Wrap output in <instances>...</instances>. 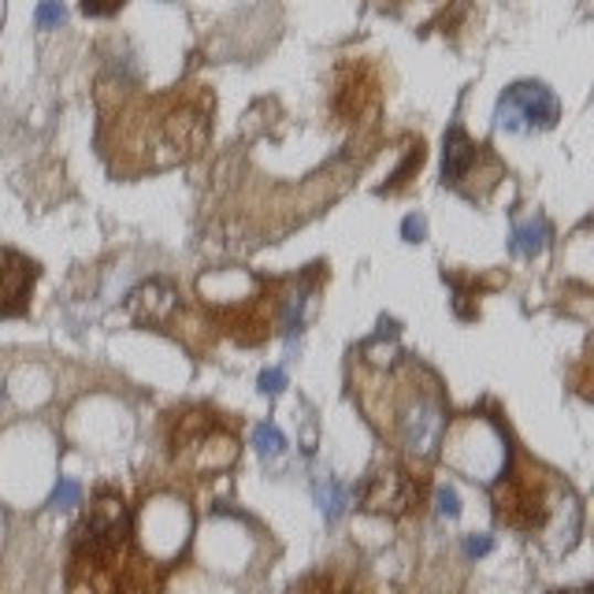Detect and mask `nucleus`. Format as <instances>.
Masks as SVG:
<instances>
[{
	"instance_id": "obj_1",
	"label": "nucleus",
	"mask_w": 594,
	"mask_h": 594,
	"mask_svg": "<svg viewBox=\"0 0 594 594\" xmlns=\"http://www.w3.org/2000/svg\"><path fill=\"white\" fill-rule=\"evenodd\" d=\"M561 116L558 97L542 82H517L498 100V127L528 135V130H550Z\"/></svg>"
},
{
	"instance_id": "obj_2",
	"label": "nucleus",
	"mask_w": 594,
	"mask_h": 594,
	"mask_svg": "<svg viewBox=\"0 0 594 594\" xmlns=\"http://www.w3.org/2000/svg\"><path fill=\"white\" fill-rule=\"evenodd\" d=\"M443 424H446V413L435 391L409 397V405L402 409V443L409 454L435 457L438 443H443Z\"/></svg>"
},
{
	"instance_id": "obj_3",
	"label": "nucleus",
	"mask_w": 594,
	"mask_h": 594,
	"mask_svg": "<svg viewBox=\"0 0 594 594\" xmlns=\"http://www.w3.org/2000/svg\"><path fill=\"white\" fill-rule=\"evenodd\" d=\"M127 506L116 498V495H100L94 506H89V517L82 524V535L78 542L89 550V554H112L119 547L123 535H127Z\"/></svg>"
},
{
	"instance_id": "obj_4",
	"label": "nucleus",
	"mask_w": 594,
	"mask_h": 594,
	"mask_svg": "<svg viewBox=\"0 0 594 594\" xmlns=\"http://www.w3.org/2000/svg\"><path fill=\"white\" fill-rule=\"evenodd\" d=\"M416 498L413 479L397 468H383V473L372 476V484L364 487V509L368 513H386V517H402Z\"/></svg>"
},
{
	"instance_id": "obj_5",
	"label": "nucleus",
	"mask_w": 594,
	"mask_h": 594,
	"mask_svg": "<svg viewBox=\"0 0 594 594\" xmlns=\"http://www.w3.org/2000/svg\"><path fill=\"white\" fill-rule=\"evenodd\" d=\"M176 305H179L176 286H171L168 279H149V283H141V286H135V290H130V297H127V316H130L135 323L157 327V323H168V320H171Z\"/></svg>"
},
{
	"instance_id": "obj_6",
	"label": "nucleus",
	"mask_w": 594,
	"mask_h": 594,
	"mask_svg": "<svg viewBox=\"0 0 594 594\" xmlns=\"http://www.w3.org/2000/svg\"><path fill=\"white\" fill-rule=\"evenodd\" d=\"M34 275V264L19 253H0V316H19L26 309Z\"/></svg>"
},
{
	"instance_id": "obj_7",
	"label": "nucleus",
	"mask_w": 594,
	"mask_h": 594,
	"mask_svg": "<svg viewBox=\"0 0 594 594\" xmlns=\"http://www.w3.org/2000/svg\"><path fill=\"white\" fill-rule=\"evenodd\" d=\"M473 163H476V146L468 141V135L460 127H449L443 141V179L449 187H457V182L468 176Z\"/></svg>"
},
{
	"instance_id": "obj_8",
	"label": "nucleus",
	"mask_w": 594,
	"mask_h": 594,
	"mask_svg": "<svg viewBox=\"0 0 594 594\" xmlns=\"http://www.w3.org/2000/svg\"><path fill=\"white\" fill-rule=\"evenodd\" d=\"M550 238H554V231H550L547 220H531V223H520V227L513 231V253L517 257H539L542 250L550 245Z\"/></svg>"
},
{
	"instance_id": "obj_9",
	"label": "nucleus",
	"mask_w": 594,
	"mask_h": 594,
	"mask_svg": "<svg viewBox=\"0 0 594 594\" xmlns=\"http://www.w3.org/2000/svg\"><path fill=\"white\" fill-rule=\"evenodd\" d=\"M316 506H320L327 524H338L346 506H350V490L338 484V479H320V484H316Z\"/></svg>"
},
{
	"instance_id": "obj_10",
	"label": "nucleus",
	"mask_w": 594,
	"mask_h": 594,
	"mask_svg": "<svg viewBox=\"0 0 594 594\" xmlns=\"http://www.w3.org/2000/svg\"><path fill=\"white\" fill-rule=\"evenodd\" d=\"M253 446H257L261 457H279L286 449V438L275 424H257V432H253Z\"/></svg>"
},
{
	"instance_id": "obj_11",
	"label": "nucleus",
	"mask_w": 594,
	"mask_h": 594,
	"mask_svg": "<svg viewBox=\"0 0 594 594\" xmlns=\"http://www.w3.org/2000/svg\"><path fill=\"white\" fill-rule=\"evenodd\" d=\"M305 305H309V294H294L290 297V305H286V316H283V335L286 338H294V335H301V327H305Z\"/></svg>"
},
{
	"instance_id": "obj_12",
	"label": "nucleus",
	"mask_w": 594,
	"mask_h": 594,
	"mask_svg": "<svg viewBox=\"0 0 594 594\" xmlns=\"http://www.w3.org/2000/svg\"><path fill=\"white\" fill-rule=\"evenodd\" d=\"M78 498H82V487L75 484V479H60V487L53 490L49 506H53V509H71V506H78Z\"/></svg>"
},
{
	"instance_id": "obj_13",
	"label": "nucleus",
	"mask_w": 594,
	"mask_h": 594,
	"mask_svg": "<svg viewBox=\"0 0 594 594\" xmlns=\"http://www.w3.org/2000/svg\"><path fill=\"white\" fill-rule=\"evenodd\" d=\"M435 501H438V513H443L446 520H457V517H460V498H457V490H454V487H443V490H438Z\"/></svg>"
},
{
	"instance_id": "obj_14",
	"label": "nucleus",
	"mask_w": 594,
	"mask_h": 594,
	"mask_svg": "<svg viewBox=\"0 0 594 594\" xmlns=\"http://www.w3.org/2000/svg\"><path fill=\"white\" fill-rule=\"evenodd\" d=\"M56 23H64V4L60 0H45L38 8V26H56Z\"/></svg>"
},
{
	"instance_id": "obj_15",
	"label": "nucleus",
	"mask_w": 594,
	"mask_h": 594,
	"mask_svg": "<svg viewBox=\"0 0 594 594\" xmlns=\"http://www.w3.org/2000/svg\"><path fill=\"white\" fill-rule=\"evenodd\" d=\"M283 386H286V372H283V368H268V372L261 375V394L275 397V394H283Z\"/></svg>"
},
{
	"instance_id": "obj_16",
	"label": "nucleus",
	"mask_w": 594,
	"mask_h": 594,
	"mask_svg": "<svg viewBox=\"0 0 594 594\" xmlns=\"http://www.w3.org/2000/svg\"><path fill=\"white\" fill-rule=\"evenodd\" d=\"M123 8V0H82V12L86 15H112V12H119Z\"/></svg>"
},
{
	"instance_id": "obj_17",
	"label": "nucleus",
	"mask_w": 594,
	"mask_h": 594,
	"mask_svg": "<svg viewBox=\"0 0 594 594\" xmlns=\"http://www.w3.org/2000/svg\"><path fill=\"white\" fill-rule=\"evenodd\" d=\"M402 234H405V242H424V234H427V223H424V216H405V223H402Z\"/></svg>"
},
{
	"instance_id": "obj_18",
	"label": "nucleus",
	"mask_w": 594,
	"mask_h": 594,
	"mask_svg": "<svg viewBox=\"0 0 594 594\" xmlns=\"http://www.w3.org/2000/svg\"><path fill=\"white\" fill-rule=\"evenodd\" d=\"M465 550H468L473 558H484V554H490V550H495V539H490V535H468Z\"/></svg>"
},
{
	"instance_id": "obj_19",
	"label": "nucleus",
	"mask_w": 594,
	"mask_h": 594,
	"mask_svg": "<svg viewBox=\"0 0 594 594\" xmlns=\"http://www.w3.org/2000/svg\"><path fill=\"white\" fill-rule=\"evenodd\" d=\"M558 594H591L587 587H576V591H558Z\"/></svg>"
}]
</instances>
